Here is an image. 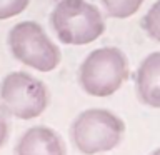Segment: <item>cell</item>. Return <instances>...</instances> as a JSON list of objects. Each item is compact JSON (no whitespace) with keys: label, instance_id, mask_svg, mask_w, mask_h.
Instances as JSON below:
<instances>
[{"label":"cell","instance_id":"6da1fadb","mask_svg":"<svg viewBox=\"0 0 160 155\" xmlns=\"http://www.w3.org/2000/svg\"><path fill=\"white\" fill-rule=\"evenodd\" d=\"M55 35L65 45H87L105 32L100 10L87 0H60L50 15Z\"/></svg>","mask_w":160,"mask_h":155},{"label":"cell","instance_id":"7a4b0ae2","mask_svg":"<svg viewBox=\"0 0 160 155\" xmlns=\"http://www.w3.org/2000/svg\"><path fill=\"white\" fill-rule=\"evenodd\" d=\"M123 133V120L105 108L83 110L75 117L70 128L73 145L83 155L110 152L117 145H120Z\"/></svg>","mask_w":160,"mask_h":155},{"label":"cell","instance_id":"3957f363","mask_svg":"<svg viewBox=\"0 0 160 155\" xmlns=\"http://www.w3.org/2000/svg\"><path fill=\"white\" fill-rule=\"evenodd\" d=\"M128 78V62L117 47H102L90 52L78 68V83L92 97H110Z\"/></svg>","mask_w":160,"mask_h":155},{"label":"cell","instance_id":"277c9868","mask_svg":"<svg viewBox=\"0 0 160 155\" xmlns=\"http://www.w3.org/2000/svg\"><path fill=\"white\" fill-rule=\"evenodd\" d=\"M7 43L13 58L38 72H52L62 60L60 48L37 22L27 20L13 25L8 32Z\"/></svg>","mask_w":160,"mask_h":155},{"label":"cell","instance_id":"5b68a950","mask_svg":"<svg viewBox=\"0 0 160 155\" xmlns=\"http://www.w3.org/2000/svg\"><path fill=\"white\" fill-rule=\"evenodd\" d=\"M0 105L18 120H33L48 107V90L27 72H12L0 83Z\"/></svg>","mask_w":160,"mask_h":155},{"label":"cell","instance_id":"8992f818","mask_svg":"<svg viewBox=\"0 0 160 155\" xmlns=\"http://www.w3.org/2000/svg\"><path fill=\"white\" fill-rule=\"evenodd\" d=\"M15 155H67V150L53 128L37 125L22 133L15 145Z\"/></svg>","mask_w":160,"mask_h":155},{"label":"cell","instance_id":"52a82bcc","mask_svg":"<svg viewBox=\"0 0 160 155\" xmlns=\"http://www.w3.org/2000/svg\"><path fill=\"white\" fill-rule=\"evenodd\" d=\"M135 90L143 105L160 108V52L147 55L138 65Z\"/></svg>","mask_w":160,"mask_h":155},{"label":"cell","instance_id":"ba28073f","mask_svg":"<svg viewBox=\"0 0 160 155\" xmlns=\"http://www.w3.org/2000/svg\"><path fill=\"white\" fill-rule=\"evenodd\" d=\"M145 0H102V5L108 17L112 18H128L138 12Z\"/></svg>","mask_w":160,"mask_h":155},{"label":"cell","instance_id":"9c48e42d","mask_svg":"<svg viewBox=\"0 0 160 155\" xmlns=\"http://www.w3.org/2000/svg\"><path fill=\"white\" fill-rule=\"evenodd\" d=\"M142 28L152 40L160 43V0H157L142 18Z\"/></svg>","mask_w":160,"mask_h":155},{"label":"cell","instance_id":"30bf717a","mask_svg":"<svg viewBox=\"0 0 160 155\" xmlns=\"http://www.w3.org/2000/svg\"><path fill=\"white\" fill-rule=\"evenodd\" d=\"M30 0H0V20L17 17L28 7Z\"/></svg>","mask_w":160,"mask_h":155},{"label":"cell","instance_id":"8fae6325","mask_svg":"<svg viewBox=\"0 0 160 155\" xmlns=\"http://www.w3.org/2000/svg\"><path fill=\"white\" fill-rule=\"evenodd\" d=\"M7 138H8V113L0 105V147H3Z\"/></svg>","mask_w":160,"mask_h":155},{"label":"cell","instance_id":"7c38bea8","mask_svg":"<svg viewBox=\"0 0 160 155\" xmlns=\"http://www.w3.org/2000/svg\"><path fill=\"white\" fill-rule=\"evenodd\" d=\"M150 155H160V147H158V148H155V150H153V152L150 153Z\"/></svg>","mask_w":160,"mask_h":155},{"label":"cell","instance_id":"4fadbf2b","mask_svg":"<svg viewBox=\"0 0 160 155\" xmlns=\"http://www.w3.org/2000/svg\"><path fill=\"white\" fill-rule=\"evenodd\" d=\"M55 2H60V0H55Z\"/></svg>","mask_w":160,"mask_h":155}]
</instances>
